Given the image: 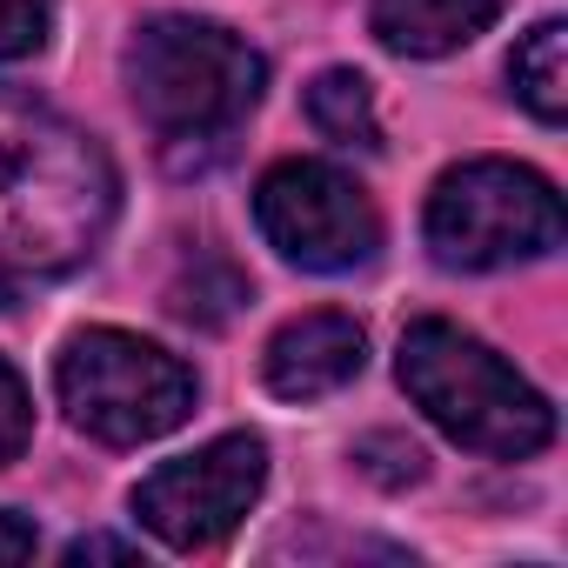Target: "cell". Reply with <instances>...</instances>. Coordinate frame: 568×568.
Segmentation results:
<instances>
[{
    "mask_svg": "<svg viewBox=\"0 0 568 568\" xmlns=\"http://www.w3.org/2000/svg\"><path fill=\"white\" fill-rule=\"evenodd\" d=\"M54 388L68 422L108 448L161 442L194 415V375L128 328H81L54 362Z\"/></svg>",
    "mask_w": 568,
    "mask_h": 568,
    "instance_id": "277c9868",
    "label": "cell"
},
{
    "mask_svg": "<svg viewBox=\"0 0 568 568\" xmlns=\"http://www.w3.org/2000/svg\"><path fill=\"white\" fill-rule=\"evenodd\" d=\"M88 555H134L128 541H114V535H81L74 548H68V561H88Z\"/></svg>",
    "mask_w": 568,
    "mask_h": 568,
    "instance_id": "2e32d148",
    "label": "cell"
},
{
    "mask_svg": "<svg viewBox=\"0 0 568 568\" xmlns=\"http://www.w3.org/2000/svg\"><path fill=\"white\" fill-rule=\"evenodd\" d=\"M495 14H501V0H375L368 21H375V41L388 54L435 61V54L468 48Z\"/></svg>",
    "mask_w": 568,
    "mask_h": 568,
    "instance_id": "9c48e42d",
    "label": "cell"
},
{
    "mask_svg": "<svg viewBox=\"0 0 568 568\" xmlns=\"http://www.w3.org/2000/svg\"><path fill=\"white\" fill-rule=\"evenodd\" d=\"M48 48V0H0V61H28Z\"/></svg>",
    "mask_w": 568,
    "mask_h": 568,
    "instance_id": "4fadbf2b",
    "label": "cell"
},
{
    "mask_svg": "<svg viewBox=\"0 0 568 568\" xmlns=\"http://www.w3.org/2000/svg\"><path fill=\"white\" fill-rule=\"evenodd\" d=\"M362 362H368V335H362V322L322 308V315L288 322V328L267 342L261 375H267V388H274L281 402H322V395L348 388V382L362 375Z\"/></svg>",
    "mask_w": 568,
    "mask_h": 568,
    "instance_id": "ba28073f",
    "label": "cell"
},
{
    "mask_svg": "<svg viewBox=\"0 0 568 568\" xmlns=\"http://www.w3.org/2000/svg\"><path fill=\"white\" fill-rule=\"evenodd\" d=\"M114 161L61 108L0 88V267L68 274L114 227Z\"/></svg>",
    "mask_w": 568,
    "mask_h": 568,
    "instance_id": "6da1fadb",
    "label": "cell"
},
{
    "mask_svg": "<svg viewBox=\"0 0 568 568\" xmlns=\"http://www.w3.org/2000/svg\"><path fill=\"white\" fill-rule=\"evenodd\" d=\"M261 481H267V448L254 435H221L181 462H161L134 488V515L154 541L194 555V548H214L254 508Z\"/></svg>",
    "mask_w": 568,
    "mask_h": 568,
    "instance_id": "52a82bcc",
    "label": "cell"
},
{
    "mask_svg": "<svg viewBox=\"0 0 568 568\" xmlns=\"http://www.w3.org/2000/svg\"><path fill=\"white\" fill-rule=\"evenodd\" d=\"M428 254L442 267L481 274L508 261H541L561 247V194L515 161H462L428 194Z\"/></svg>",
    "mask_w": 568,
    "mask_h": 568,
    "instance_id": "5b68a950",
    "label": "cell"
},
{
    "mask_svg": "<svg viewBox=\"0 0 568 568\" xmlns=\"http://www.w3.org/2000/svg\"><path fill=\"white\" fill-rule=\"evenodd\" d=\"M395 375L408 388V402L462 448L495 455V462H521L535 448L555 442V408L468 328L455 322H415L402 335Z\"/></svg>",
    "mask_w": 568,
    "mask_h": 568,
    "instance_id": "7a4b0ae2",
    "label": "cell"
},
{
    "mask_svg": "<svg viewBox=\"0 0 568 568\" xmlns=\"http://www.w3.org/2000/svg\"><path fill=\"white\" fill-rule=\"evenodd\" d=\"M308 121L342 141V148H382V121H375V88L355 68H328L308 81Z\"/></svg>",
    "mask_w": 568,
    "mask_h": 568,
    "instance_id": "8fae6325",
    "label": "cell"
},
{
    "mask_svg": "<svg viewBox=\"0 0 568 568\" xmlns=\"http://www.w3.org/2000/svg\"><path fill=\"white\" fill-rule=\"evenodd\" d=\"M28 435H34V402H28L21 375H14L8 362H0V468H8V462H21Z\"/></svg>",
    "mask_w": 568,
    "mask_h": 568,
    "instance_id": "5bb4252c",
    "label": "cell"
},
{
    "mask_svg": "<svg viewBox=\"0 0 568 568\" xmlns=\"http://www.w3.org/2000/svg\"><path fill=\"white\" fill-rule=\"evenodd\" d=\"M28 555H34V528H28L21 515L0 508V568H8V561H28Z\"/></svg>",
    "mask_w": 568,
    "mask_h": 568,
    "instance_id": "9a60e30c",
    "label": "cell"
},
{
    "mask_svg": "<svg viewBox=\"0 0 568 568\" xmlns=\"http://www.w3.org/2000/svg\"><path fill=\"white\" fill-rule=\"evenodd\" d=\"M508 81H515V101L541 128H561L568 121V28L561 21L528 28L521 48L508 54Z\"/></svg>",
    "mask_w": 568,
    "mask_h": 568,
    "instance_id": "30bf717a",
    "label": "cell"
},
{
    "mask_svg": "<svg viewBox=\"0 0 568 568\" xmlns=\"http://www.w3.org/2000/svg\"><path fill=\"white\" fill-rule=\"evenodd\" d=\"M254 221L281 261L308 274H348L375 261L382 247V214L375 201L328 161H281L254 187Z\"/></svg>",
    "mask_w": 568,
    "mask_h": 568,
    "instance_id": "8992f818",
    "label": "cell"
},
{
    "mask_svg": "<svg viewBox=\"0 0 568 568\" xmlns=\"http://www.w3.org/2000/svg\"><path fill=\"white\" fill-rule=\"evenodd\" d=\"M247 302V281L221 261V254H201L174 288H168V308L181 315V322H194V328H221L234 308Z\"/></svg>",
    "mask_w": 568,
    "mask_h": 568,
    "instance_id": "7c38bea8",
    "label": "cell"
},
{
    "mask_svg": "<svg viewBox=\"0 0 568 568\" xmlns=\"http://www.w3.org/2000/svg\"><path fill=\"white\" fill-rule=\"evenodd\" d=\"M261 88H267V61L214 21L161 14L134 28L128 41V94L168 148L227 141L247 121V108L261 101Z\"/></svg>",
    "mask_w": 568,
    "mask_h": 568,
    "instance_id": "3957f363",
    "label": "cell"
}]
</instances>
